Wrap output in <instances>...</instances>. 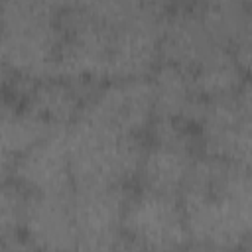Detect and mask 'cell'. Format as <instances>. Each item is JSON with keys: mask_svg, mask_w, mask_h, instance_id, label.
Listing matches in <instances>:
<instances>
[{"mask_svg": "<svg viewBox=\"0 0 252 252\" xmlns=\"http://www.w3.org/2000/svg\"><path fill=\"white\" fill-rule=\"evenodd\" d=\"M234 98H236L240 110H242L246 116H252V79L244 81V83L238 87V91L234 93Z\"/></svg>", "mask_w": 252, "mask_h": 252, "instance_id": "cell-18", "label": "cell"}, {"mask_svg": "<svg viewBox=\"0 0 252 252\" xmlns=\"http://www.w3.org/2000/svg\"><path fill=\"white\" fill-rule=\"evenodd\" d=\"M193 83L197 93L211 100L236 93L244 83V71L236 63L232 49L219 45L193 71Z\"/></svg>", "mask_w": 252, "mask_h": 252, "instance_id": "cell-14", "label": "cell"}, {"mask_svg": "<svg viewBox=\"0 0 252 252\" xmlns=\"http://www.w3.org/2000/svg\"><path fill=\"white\" fill-rule=\"evenodd\" d=\"M57 128L30 110H16V106H10L8 102L2 108V173L8 175V169L14 167V161L26 154L35 144L49 138Z\"/></svg>", "mask_w": 252, "mask_h": 252, "instance_id": "cell-13", "label": "cell"}, {"mask_svg": "<svg viewBox=\"0 0 252 252\" xmlns=\"http://www.w3.org/2000/svg\"><path fill=\"white\" fill-rule=\"evenodd\" d=\"M20 187L22 185L16 179L12 183L4 181L2 197H0V234H2V240L18 236V232L24 228L30 195H26L24 189H20Z\"/></svg>", "mask_w": 252, "mask_h": 252, "instance_id": "cell-15", "label": "cell"}, {"mask_svg": "<svg viewBox=\"0 0 252 252\" xmlns=\"http://www.w3.org/2000/svg\"><path fill=\"white\" fill-rule=\"evenodd\" d=\"M57 10H87L91 6H94L98 0H49Z\"/></svg>", "mask_w": 252, "mask_h": 252, "instance_id": "cell-19", "label": "cell"}, {"mask_svg": "<svg viewBox=\"0 0 252 252\" xmlns=\"http://www.w3.org/2000/svg\"><path fill=\"white\" fill-rule=\"evenodd\" d=\"M232 53L236 63L240 65V69L244 71V75L252 77V10L246 16V22L236 37V41L232 43Z\"/></svg>", "mask_w": 252, "mask_h": 252, "instance_id": "cell-16", "label": "cell"}, {"mask_svg": "<svg viewBox=\"0 0 252 252\" xmlns=\"http://www.w3.org/2000/svg\"><path fill=\"white\" fill-rule=\"evenodd\" d=\"M199 124L205 156L252 171V116L240 110L234 93L207 100Z\"/></svg>", "mask_w": 252, "mask_h": 252, "instance_id": "cell-6", "label": "cell"}, {"mask_svg": "<svg viewBox=\"0 0 252 252\" xmlns=\"http://www.w3.org/2000/svg\"><path fill=\"white\" fill-rule=\"evenodd\" d=\"M122 228L124 248H181L191 240L177 195L148 189L128 201Z\"/></svg>", "mask_w": 252, "mask_h": 252, "instance_id": "cell-3", "label": "cell"}, {"mask_svg": "<svg viewBox=\"0 0 252 252\" xmlns=\"http://www.w3.org/2000/svg\"><path fill=\"white\" fill-rule=\"evenodd\" d=\"M73 193L30 195L24 230H26V238L32 242L33 248H43V250L79 248V236L73 217Z\"/></svg>", "mask_w": 252, "mask_h": 252, "instance_id": "cell-8", "label": "cell"}, {"mask_svg": "<svg viewBox=\"0 0 252 252\" xmlns=\"http://www.w3.org/2000/svg\"><path fill=\"white\" fill-rule=\"evenodd\" d=\"M12 173L14 179L32 193H73L75 187L69 171L67 126L57 128L49 138L22 154L14 161Z\"/></svg>", "mask_w": 252, "mask_h": 252, "instance_id": "cell-7", "label": "cell"}, {"mask_svg": "<svg viewBox=\"0 0 252 252\" xmlns=\"http://www.w3.org/2000/svg\"><path fill=\"white\" fill-rule=\"evenodd\" d=\"M63 30L49 0H2L4 71L26 81L57 75Z\"/></svg>", "mask_w": 252, "mask_h": 252, "instance_id": "cell-1", "label": "cell"}, {"mask_svg": "<svg viewBox=\"0 0 252 252\" xmlns=\"http://www.w3.org/2000/svg\"><path fill=\"white\" fill-rule=\"evenodd\" d=\"M191 163H193L191 150L154 142L148 150H144L142 156V163L138 171L142 187L154 193L179 195Z\"/></svg>", "mask_w": 252, "mask_h": 252, "instance_id": "cell-12", "label": "cell"}, {"mask_svg": "<svg viewBox=\"0 0 252 252\" xmlns=\"http://www.w3.org/2000/svg\"><path fill=\"white\" fill-rule=\"evenodd\" d=\"M240 246H244V248H252V230L244 236V240H242V244Z\"/></svg>", "mask_w": 252, "mask_h": 252, "instance_id": "cell-20", "label": "cell"}, {"mask_svg": "<svg viewBox=\"0 0 252 252\" xmlns=\"http://www.w3.org/2000/svg\"><path fill=\"white\" fill-rule=\"evenodd\" d=\"M215 47L219 43L209 33L199 10H181L165 16L159 39L161 63L177 65L193 75Z\"/></svg>", "mask_w": 252, "mask_h": 252, "instance_id": "cell-9", "label": "cell"}, {"mask_svg": "<svg viewBox=\"0 0 252 252\" xmlns=\"http://www.w3.org/2000/svg\"><path fill=\"white\" fill-rule=\"evenodd\" d=\"M152 85L156 94L154 116L201 122L207 100L197 93L191 73L171 63H159L154 71Z\"/></svg>", "mask_w": 252, "mask_h": 252, "instance_id": "cell-10", "label": "cell"}, {"mask_svg": "<svg viewBox=\"0 0 252 252\" xmlns=\"http://www.w3.org/2000/svg\"><path fill=\"white\" fill-rule=\"evenodd\" d=\"M242 2H248V4H252V0H242Z\"/></svg>", "mask_w": 252, "mask_h": 252, "instance_id": "cell-21", "label": "cell"}, {"mask_svg": "<svg viewBox=\"0 0 252 252\" xmlns=\"http://www.w3.org/2000/svg\"><path fill=\"white\" fill-rule=\"evenodd\" d=\"M124 187L75 189L73 217L79 236V248L108 250L124 248V213L128 205Z\"/></svg>", "mask_w": 252, "mask_h": 252, "instance_id": "cell-5", "label": "cell"}, {"mask_svg": "<svg viewBox=\"0 0 252 252\" xmlns=\"http://www.w3.org/2000/svg\"><path fill=\"white\" fill-rule=\"evenodd\" d=\"M24 96L26 110L55 126H71L81 116V110L87 102L77 83L59 77L32 83Z\"/></svg>", "mask_w": 252, "mask_h": 252, "instance_id": "cell-11", "label": "cell"}, {"mask_svg": "<svg viewBox=\"0 0 252 252\" xmlns=\"http://www.w3.org/2000/svg\"><path fill=\"white\" fill-rule=\"evenodd\" d=\"M126 14H140L146 10H163V0H112Z\"/></svg>", "mask_w": 252, "mask_h": 252, "instance_id": "cell-17", "label": "cell"}, {"mask_svg": "<svg viewBox=\"0 0 252 252\" xmlns=\"http://www.w3.org/2000/svg\"><path fill=\"white\" fill-rule=\"evenodd\" d=\"M154 85L146 77L110 81L87 98L79 118L122 136H138L154 118Z\"/></svg>", "mask_w": 252, "mask_h": 252, "instance_id": "cell-4", "label": "cell"}, {"mask_svg": "<svg viewBox=\"0 0 252 252\" xmlns=\"http://www.w3.org/2000/svg\"><path fill=\"white\" fill-rule=\"evenodd\" d=\"M69 171L73 187H124L140 171L144 150L138 136H122L77 118L67 126Z\"/></svg>", "mask_w": 252, "mask_h": 252, "instance_id": "cell-2", "label": "cell"}]
</instances>
